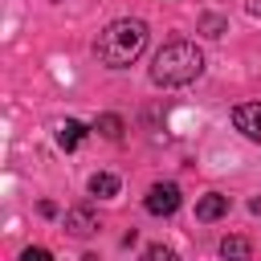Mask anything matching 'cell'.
I'll return each instance as SVG.
<instances>
[{
  "mask_svg": "<svg viewBox=\"0 0 261 261\" xmlns=\"http://www.w3.org/2000/svg\"><path fill=\"white\" fill-rule=\"evenodd\" d=\"M143 45H147V24H143V20L122 16V20H110V24L98 33L94 53H98V61H102V65L122 69V65H130V61L143 53Z\"/></svg>",
  "mask_w": 261,
  "mask_h": 261,
  "instance_id": "cell-1",
  "label": "cell"
},
{
  "mask_svg": "<svg viewBox=\"0 0 261 261\" xmlns=\"http://www.w3.org/2000/svg\"><path fill=\"white\" fill-rule=\"evenodd\" d=\"M204 73V53L192 45V41H171L155 53L151 61V82L163 86V90H175V86H188Z\"/></svg>",
  "mask_w": 261,
  "mask_h": 261,
  "instance_id": "cell-2",
  "label": "cell"
},
{
  "mask_svg": "<svg viewBox=\"0 0 261 261\" xmlns=\"http://www.w3.org/2000/svg\"><path fill=\"white\" fill-rule=\"evenodd\" d=\"M143 204H147L151 216H171V212L179 208V188H175V184H155Z\"/></svg>",
  "mask_w": 261,
  "mask_h": 261,
  "instance_id": "cell-3",
  "label": "cell"
},
{
  "mask_svg": "<svg viewBox=\"0 0 261 261\" xmlns=\"http://www.w3.org/2000/svg\"><path fill=\"white\" fill-rule=\"evenodd\" d=\"M232 122H237V130H241L245 139L261 143V102H241V106H232Z\"/></svg>",
  "mask_w": 261,
  "mask_h": 261,
  "instance_id": "cell-4",
  "label": "cell"
},
{
  "mask_svg": "<svg viewBox=\"0 0 261 261\" xmlns=\"http://www.w3.org/2000/svg\"><path fill=\"white\" fill-rule=\"evenodd\" d=\"M65 228H69L73 237H90V232L98 228V216H94V208H86V204L69 208V212H65Z\"/></svg>",
  "mask_w": 261,
  "mask_h": 261,
  "instance_id": "cell-5",
  "label": "cell"
},
{
  "mask_svg": "<svg viewBox=\"0 0 261 261\" xmlns=\"http://www.w3.org/2000/svg\"><path fill=\"white\" fill-rule=\"evenodd\" d=\"M224 212H228V196H220V192H208L196 200V220H220Z\"/></svg>",
  "mask_w": 261,
  "mask_h": 261,
  "instance_id": "cell-6",
  "label": "cell"
},
{
  "mask_svg": "<svg viewBox=\"0 0 261 261\" xmlns=\"http://www.w3.org/2000/svg\"><path fill=\"white\" fill-rule=\"evenodd\" d=\"M82 139H86V126H82V122L65 118V122L57 126V147H61V151H73V147H77Z\"/></svg>",
  "mask_w": 261,
  "mask_h": 261,
  "instance_id": "cell-7",
  "label": "cell"
},
{
  "mask_svg": "<svg viewBox=\"0 0 261 261\" xmlns=\"http://www.w3.org/2000/svg\"><path fill=\"white\" fill-rule=\"evenodd\" d=\"M90 196H98V200L118 196V175H110V171H94V175H90Z\"/></svg>",
  "mask_w": 261,
  "mask_h": 261,
  "instance_id": "cell-8",
  "label": "cell"
},
{
  "mask_svg": "<svg viewBox=\"0 0 261 261\" xmlns=\"http://www.w3.org/2000/svg\"><path fill=\"white\" fill-rule=\"evenodd\" d=\"M94 130H102L106 139H122V118L118 114H98L94 118Z\"/></svg>",
  "mask_w": 261,
  "mask_h": 261,
  "instance_id": "cell-9",
  "label": "cell"
},
{
  "mask_svg": "<svg viewBox=\"0 0 261 261\" xmlns=\"http://www.w3.org/2000/svg\"><path fill=\"white\" fill-rule=\"evenodd\" d=\"M220 253H224V257H249L253 245H249L245 237H224V241H220Z\"/></svg>",
  "mask_w": 261,
  "mask_h": 261,
  "instance_id": "cell-10",
  "label": "cell"
},
{
  "mask_svg": "<svg viewBox=\"0 0 261 261\" xmlns=\"http://www.w3.org/2000/svg\"><path fill=\"white\" fill-rule=\"evenodd\" d=\"M224 29H228L224 16H204V20H200V33H204V37H220Z\"/></svg>",
  "mask_w": 261,
  "mask_h": 261,
  "instance_id": "cell-11",
  "label": "cell"
},
{
  "mask_svg": "<svg viewBox=\"0 0 261 261\" xmlns=\"http://www.w3.org/2000/svg\"><path fill=\"white\" fill-rule=\"evenodd\" d=\"M147 257H151V261H167L171 249H163V245H147Z\"/></svg>",
  "mask_w": 261,
  "mask_h": 261,
  "instance_id": "cell-12",
  "label": "cell"
},
{
  "mask_svg": "<svg viewBox=\"0 0 261 261\" xmlns=\"http://www.w3.org/2000/svg\"><path fill=\"white\" fill-rule=\"evenodd\" d=\"M20 261H49V253H45V249H24Z\"/></svg>",
  "mask_w": 261,
  "mask_h": 261,
  "instance_id": "cell-13",
  "label": "cell"
},
{
  "mask_svg": "<svg viewBox=\"0 0 261 261\" xmlns=\"http://www.w3.org/2000/svg\"><path fill=\"white\" fill-rule=\"evenodd\" d=\"M249 12H253V16H261V0H249Z\"/></svg>",
  "mask_w": 261,
  "mask_h": 261,
  "instance_id": "cell-14",
  "label": "cell"
}]
</instances>
